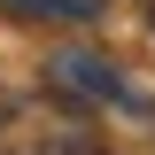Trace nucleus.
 <instances>
[{
  "instance_id": "f03ea898",
  "label": "nucleus",
  "mask_w": 155,
  "mask_h": 155,
  "mask_svg": "<svg viewBox=\"0 0 155 155\" xmlns=\"http://www.w3.org/2000/svg\"><path fill=\"white\" fill-rule=\"evenodd\" d=\"M0 155H8V147H0Z\"/></svg>"
},
{
  "instance_id": "f257e3e1",
  "label": "nucleus",
  "mask_w": 155,
  "mask_h": 155,
  "mask_svg": "<svg viewBox=\"0 0 155 155\" xmlns=\"http://www.w3.org/2000/svg\"><path fill=\"white\" fill-rule=\"evenodd\" d=\"M85 8H109V0H85Z\"/></svg>"
}]
</instances>
